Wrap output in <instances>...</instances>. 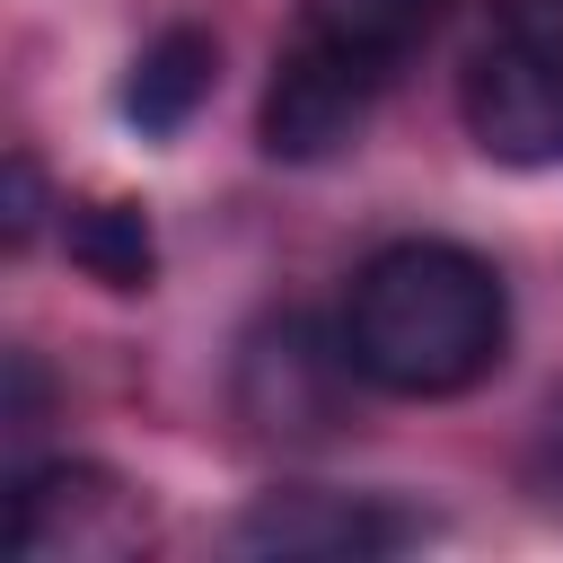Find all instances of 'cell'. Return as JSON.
I'll return each mask as SVG.
<instances>
[{"label": "cell", "instance_id": "obj_6", "mask_svg": "<svg viewBox=\"0 0 563 563\" xmlns=\"http://www.w3.org/2000/svg\"><path fill=\"white\" fill-rule=\"evenodd\" d=\"M422 528L405 510H378V501H334V493H264L246 519H238V545L246 554H396L413 545Z\"/></svg>", "mask_w": 563, "mask_h": 563}, {"label": "cell", "instance_id": "obj_9", "mask_svg": "<svg viewBox=\"0 0 563 563\" xmlns=\"http://www.w3.org/2000/svg\"><path fill=\"white\" fill-rule=\"evenodd\" d=\"M440 9H449V0H308V26L396 79V70L422 53V35L440 26Z\"/></svg>", "mask_w": 563, "mask_h": 563}, {"label": "cell", "instance_id": "obj_12", "mask_svg": "<svg viewBox=\"0 0 563 563\" xmlns=\"http://www.w3.org/2000/svg\"><path fill=\"white\" fill-rule=\"evenodd\" d=\"M537 484H545V501H563V396L545 405V440H537Z\"/></svg>", "mask_w": 563, "mask_h": 563}, {"label": "cell", "instance_id": "obj_1", "mask_svg": "<svg viewBox=\"0 0 563 563\" xmlns=\"http://www.w3.org/2000/svg\"><path fill=\"white\" fill-rule=\"evenodd\" d=\"M343 343H352V369L387 396H466L475 378L501 369V343H510L501 273L475 246L396 238L352 273Z\"/></svg>", "mask_w": 563, "mask_h": 563}, {"label": "cell", "instance_id": "obj_5", "mask_svg": "<svg viewBox=\"0 0 563 563\" xmlns=\"http://www.w3.org/2000/svg\"><path fill=\"white\" fill-rule=\"evenodd\" d=\"M457 114L484 158L563 167V53H537L519 35H484V53L457 79Z\"/></svg>", "mask_w": 563, "mask_h": 563}, {"label": "cell", "instance_id": "obj_11", "mask_svg": "<svg viewBox=\"0 0 563 563\" xmlns=\"http://www.w3.org/2000/svg\"><path fill=\"white\" fill-rule=\"evenodd\" d=\"M35 220H44V167H35L26 150H9V220H0V238H9V246H26V238H35Z\"/></svg>", "mask_w": 563, "mask_h": 563}, {"label": "cell", "instance_id": "obj_8", "mask_svg": "<svg viewBox=\"0 0 563 563\" xmlns=\"http://www.w3.org/2000/svg\"><path fill=\"white\" fill-rule=\"evenodd\" d=\"M70 264L106 290H150L158 273V238H150V211L132 194H97V202H70Z\"/></svg>", "mask_w": 563, "mask_h": 563}, {"label": "cell", "instance_id": "obj_3", "mask_svg": "<svg viewBox=\"0 0 563 563\" xmlns=\"http://www.w3.org/2000/svg\"><path fill=\"white\" fill-rule=\"evenodd\" d=\"M150 537L141 493L97 457H53L9 484V545L26 563H114Z\"/></svg>", "mask_w": 563, "mask_h": 563}, {"label": "cell", "instance_id": "obj_7", "mask_svg": "<svg viewBox=\"0 0 563 563\" xmlns=\"http://www.w3.org/2000/svg\"><path fill=\"white\" fill-rule=\"evenodd\" d=\"M211 79H220V44H211L202 26H167V35L141 44V62H132V79H123V114L167 141V132L194 123V106L211 97Z\"/></svg>", "mask_w": 563, "mask_h": 563}, {"label": "cell", "instance_id": "obj_2", "mask_svg": "<svg viewBox=\"0 0 563 563\" xmlns=\"http://www.w3.org/2000/svg\"><path fill=\"white\" fill-rule=\"evenodd\" d=\"M352 343L343 325H317L308 308L264 317L238 343V422L255 440H325L352 405Z\"/></svg>", "mask_w": 563, "mask_h": 563}, {"label": "cell", "instance_id": "obj_10", "mask_svg": "<svg viewBox=\"0 0 563 563\" xmlns=\"http://www.w3.org/2000/svg\"><path fill=\"white\" fill-rule=\"evenodd\" d=\"M493 35H519L537 53H563V0H493Z\"/></svg>", "mask_w": 563, "mask_h": 563}, {"label": "cell", "instance_id": "obj_4", "mask_svg": "<svg viewBox=\"0 0 563 563\" xmlns=\"http://www.w3.org/2000/svg\"><path fill=\"white\" fill-rule=\"evenodd\" d=\"M378 88H387V70H378V62L343 53L334 35H317V26L299 18V35H290V44H282V62H273V88H264V150H273V158H290V167L334 158V150L369 123Z\"/></svg>", "mask_w": 563, "mask_h": 563}]
</instances>
